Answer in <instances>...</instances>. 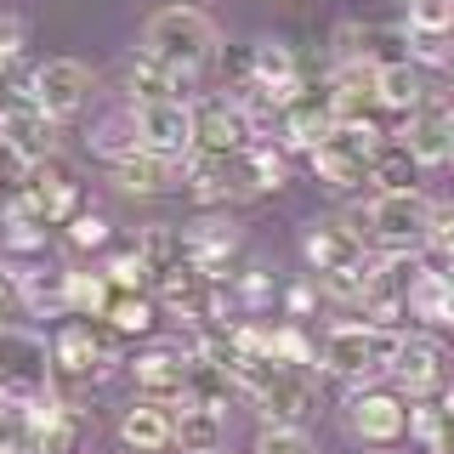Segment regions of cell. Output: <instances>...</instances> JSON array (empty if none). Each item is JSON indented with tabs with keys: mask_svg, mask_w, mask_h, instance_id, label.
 <instances>
[{
	"mask_svg": "<svg viewBox=\"0 0 454 454\" xmlns=\"http://www.w3.org/2000/svg\"><path fill=\"white\" fill-rule=\"evenodd\" d=\"M12 295H18V284H12V273L0 267V312H6V301H12Z\"/></svg>",
	"mask_w": 454,
	"mask_h": 454,
	"instance_id": "42",
	"label": "cell"
},
{
	"mask_svg": "<svg viewBox=\"0 0 454 454\" xmlns=\"http://www.w3.org/2000/svg\"><path fill=\"white\" fill-rule=\"evenodd\" d=\"M375 91H380V108H392V114H415L426 108V80H420V63L415 57H403V63H387L375 74Z\"/></svg>",
	"mask_w": 454,
	"mask_h": 454,
	"instance_id": "22",
	"label": "cell"
},
{
	"mask_svg": "<svg viewBox=\"0 0 454 454\" xmlns=\"http://www.w3.org/2000/svg\"><path fill=\"white\" fill-rule=\"evenodd\" d=\"M255 454H312V437L301 432V426H262Z\"/></svg>",
	"mask_w": 454,
	"mask_h": 454,
	"instance_id": "37",
	"label": "cell"
},
{
	"mask_svg": "<svg viewBox=\"0 0 454 454\" xmlns=\"http://www.w3.org/2000/svg\"><path fill=\"white\" fill-rule=\"evenodd\" d=\"M273 358L290 364V369H312V364H318V347H312L307 330L290 318V324H278V330H273Z\"/></svg>",
	"mask_w": 454,
	"mask_h": 454,
	"instance_id": "33",
	"label": "cell"
},
{
	"mask_svg": "<svg viewBox=\"0 0 454 454\" xmlns=\"http://www.w3.org/2000/svg\"><path fill=\"white\" fill-rule=\"evenodd\" d=\"M153 324H160V301H153L148 290H120L108 307V330L114 335H148Z\"/></svg>",
	"mask_w": 454,
	"mask_h": 454,
	"instance_id": "27",
	"label": "cell"
},
{
	"mask_svg": "<svg viewBox=\"0 0 454 454\" xmlns=\"http://www.w3.org/2000/svg\"><path fill=\"white\" fill-rule=\"evenodd\" d=\"M142 51L170 63L176 74H193V68H205L210 57H216V23L193 6H165L142 28Z\"/></svg>",
	"mask_w": 454,
	"mask_h": 454,
	"instance_id": "1",
	"label": "cell"
},
{
	"mask_svg": "<svg viewBox=\"0 0 454 454\" xmlns=\"http://www.w3.org/2000/svg\"><path fill=\"white\" fill-rule=\"evenodd\" d=\"M375 63H335L330 80H324V91H330V108L340 125L352 120H369V108H380V91H375Z\"/></svg>",
	"mask_w": 454,
	"mask_h": 454,
	"instance_id": "18",
	"label": "cell"
},
{
	"mask_svg": "<svg viewBox=\"0 0 454 454\" xmlns=\"http://www.w3.org/2000/svg\"><path fill=\"white\" fill-rule=\"evenodd\" d=\"M284 307H290V318L301 324L312 312V284H290V290H284Z\"/></svg>",
	"mask_w": 454,
	"mask_h": 454,
	"instance_id": "41",
	"label": "cell"
},
{
	"mask_svg": "<svg viewBox=\"0 0 454 454\" xmlns=\"http://www.w3.org/2000/svg\"><path fill=\"white\" fill-rule=\"evenodd\" d=\"M91 153H103V160H131V153H142V131H137V108L125 114H108V120H97L91 131Z\"/></svg>",
	"mask_w": 454,
	"mask_h": 454,
	"instance_id": "26",
	"label": "cell"
},
{
	"mask_svg": "<svg viewBox=\"0 0 454 454\" xmlns=\"http://www.w3.org/2000/svg\"><path fill=\"white\" fill-rule=\"evenodd\" d=\"M454 28V0H409V35L443 40Z\"/></svg>",
	"mask_w": 454,
	"mask_h": 454,
	"instance_id": "32",
	"label": "cell"
},
{
	"mask_svg": "<svg viewBox=\"0 0 454 454\" xmlns=\"http://www.w3.org/2000/svg\"><path fill=\"white\" fill-rule=\"evenodd\" d=\"M375 148H380V131L369 120H352V125H335L330 137H318L307 148L312 170H318V182H330V188H358L369 182V170H375Z\"/></svg>",
	"mask_w": 454,
	"mask_h": 454,
	"instance_id": "4",
	"label": "cell"
},
{
	"mask_svg": "<svg viewBox=\"0 0 454 454\" xmlns=\"http://www.w3.org/2000/svg\"><path fill=\"white\" fill-rule=\"evenodd\" d=\"M250 125L245 114H239L233 97H205V103H193V153H239L250 148Z\"/></svg>",
	"mask_w": 454,
	"mask_h": 454,
	"instance_id": "11",
	"label": "cell"
},
{
	"mask_svg": "<svg viewBox=\"0 0 454 454\" xmlns=\"http://www.w3.org/2000/svg\"><path fill=\"white\" fill-rule=\"evenodd\" d=\"M57 392V358L51 340L35 330L6 324L0 330V397H18V403H40Z\"/></svg>",
	"mask_w": 454,
	"mask_h": 454,
	"instance_id": "3",
	"label": "cell"
},
{
	"mask_svg": "<svg viewBox=\"0 0 454 454\" xmlns=\"http://www.w3.org/2000/svg\"><path fill=\"white\" fill-rule=\"evenodd\" d=\"M432 210L437 205H426V199L409 188V193H375L358 222L380 250H420L426 233H432Z\"/></svg>",
	"mask_w": 454,
	"mask_h": 454,
	"instance_id": "5",
	"label": "cell"
},
{
	"mask_svg": "<svg viewBox=\"0 0 454 454\" xmlns=\"http://www.w3.org/2000/svg\"><path fill=\"white\" fill-rule=\"evenodd\" d=\"M415 170H420V160L403 148V137H380L375 170H369V182H375L380 193H409V188H415Z\"/></svg>",
	"mask_w": 454,
	"mask_h": 454,
	"instance_id": "25",
	"label": "cell"
},
{
	"mask_svg": "<svg viewBox=\"0 0 454 454\" xmlns=\"http://www.w3.org/2000/svg\"><path fill=\"white\" fill-rule=\"evenodd\" d=\"M68 245L74 250H103L108 245V222L97 216V210H80V216L68 222Z\"/></svg>",
	"mask_w": 454,
	"mask_h": 454,
	"instance_id": "39",
	"label": "cell"
},
{
	"mask_svg": "<svg viewBox=\"0 0 454 454\" xmlns=\"http://www.w3.org/2000/svg\"><path fill=\"white\" fill-rule=\"evenodd\" d=\"M137 255L153 267V278H160L165 267L188 262V255H182V233H176V227H165V222H148V227L137 233Z\"/></svg>",
	"mask_w": 454,
	"mask_h": 454,
	"instance_id": "31",
	"label": "cell"
},
{
	"mask_svg": "<svg viewBox=\"0 0 454 454\" xmlns=\"http://www.w3.org/2000/svg\"><path fill=\"white\" fill-rule=\"evenodd\" d=\"M449 160H454V114H449Z\"/></svg>",
	"mask_w": 454,
	"mask_h": 454,
	"instance_id": "43",
	"label": "cell"
},
{
	"mask_svg": "<svg viewBox=\"0 0 454 454\" xmlns=\"http://www.w3.org/2000/svg\"><path fill=\"white\" fill-rule=\"evenodd\" d=\"M392 380L409 397H426L443 380V347H437L432 335H403L397 340V358H392Z\"/></svg>",
	"mask_w": 454,
	"mask_h": 454,
	"instance_id": "19",
	"label": "cell"
},
{
	"mask_svg": "<svg viewBox=\"0 0 454 454\" xmlns=\"http://www.w3.org/2000/svg\"><path fill=\"white\" fill-rule=\"evenodd\" d=\"M222 443H227V415H222V409L182 397V415H176V449H182V454H222Z\"/></svg>",
	"mask_w": 454,
	"mask_h": 454,
	"instance_id": "21",
	"label": "cell"
},
{
	"mask_svg": "<svg viewBox=\"0 0 454 454\" xmlns=\"http://www.w3.org/2000/svg\"><path fill=\"white\" fill-rule=\"evenodd\" d=\"M233 295H239V312L250 318L255 307H267V301H273V278H267L262 267H245V273H233Z\"/></svg>",
	"mask_w": 454,
	"mask_h": 454,
	"instance_id": "36",
	"label": "cell"
},
{
	"mask_svg": "<svg viewBox=\"0 0 454 454\" xmlns=\"http://www.w3.org/2000/svg\"><path fill=\"white\" fill-rule=\"evenodd\" d=\"M188 375H193V358L182 347H148V352H137V364H131L137 392L153 397V403H182V397H188Z\"/></svg>",
	"mask_w": 454,
	"mask_h": 454,
	"instance_id": "12",
	"label": "cell"
},
{
	"mask_svg": "<svg viewBox=\"0 0 454 454\" xmlns=\"http://www.w3.org/2000/svg\"><path fill=\"white\" fill-rule=\"evenodd\" d=\"M426 245H432V255L443 262V273L454 278V205L432 210V233H426Z\"/></svg>",
	"mask_w": 454,
	"mask_h": 454,
	"instance_id": "38",
	"label": "cell"
},
{
	"mask_svg": "<svg viewBox=\"0 0 454 454\" xmlns=\"http://www.w3.org/2000/svg\"><path fill=\"white\" fill-rule=\"evenodd\" d=\"M142 148L170 153V160H193V103H131Z\"/></svg>",
	"mask_w": 454,
	"mask_h": 454,
	"instance_id": "10",
	"label": "cell"
},
{
	"mask_svg": "<svg viewBox=\"0 0 454 454\" xmlns=\"http://www.w3.org/2000/svg\"><path fill=\"white\" fill-rule=\"evenodd\" d=\"M449 74H454V57H449Z\"/></svg>",
	"mask_w": 454,
	"mask_h": 454,
	"instance_id": "44",
	"label": "cell"
},
{
	"mask_svg": "<svg viewBox=\"0 0 454 454\" xmlns=\"http://www.w3.org/2000/svg\"><path fill=\"white\" fill-rule=\"evenodd\" d=\"M182 255H188L199 273H210L222 284V273L245 255V233H239L227 216H199V222L182 227ZM227 278H233V273H227Z\"/></svg>",
	"mask_w": 454,
	"mask_h": 454,
	"instance_id": "9",
	"label": "cell"
},
{
	"mask_svg": "<svg viewBox=\"0 0 454 454\" xmlns=\"http://www.w3.org/2000/svg\"><path fill=\"white\" fill-rule=\"evenodd\" d=\"M6 273L35 312H68V273L63 267H6Z\"/></svg>",
	"mask_w": 454,
	"mask_h": 454,
	"instance_id": "24",
	"label": "cell"
},
{
	"mask_svg": "<svg viewBox=\"0 0 454 454\" xmlns=\"http://www.w3.org/2000/svg\"><path fill=\"white\" fill-rule=\"evenodd\" d=\"M23 51V18H12V12H0V63L6 57Z\"/></svg>",
	"mask_w": 454,
	"mask_h": 454,
	"instance_id": "40",
	"label": "cell"
},
{
	"mask_svg": "<svg viewBox=\"0 0 454 454\" xmlns=\"http://www.w3.org/2000/svg\"><path fill=\"white\" fill-rule=\"evenodd\" d=\"M0 454H40L35 409L18 403V397H0Z\"/></svg>",
	"mask_w": 454,
	"mask_h": 454,
	"instance_id": "28",
	"label": "cell"
},
{
	"mask_svg": "<svg viewBox=\"0 0 454 454\" xmlns=\"http://www.w3.org/2000/svg\"><path fill=\"white\" fill-rule=\"evenodd\" d=\"M449 426H454L449 409H432V403H415V409H409V437H420L432 454L449 449Z\"/></svg>",
	"mask_w": 454,
	"mask_h": 454,
	"instance_id": "34",
	"label": "cell"
},
{
	"mask_svg": "<svg viewBox=\"0 0 454 454\" xmlns=\"http://www.w3.org/2000/svg\"><path fill=\"white\" fill-rule=\"evenodd\" d=\"M23 97H35L51 120H68V114L85 108V97H91V68L74 63V57H46V63L28 74Z\"/></svg>",
	"mask_w": 454,
	"mask_h": 454,
	"instance_id": "8",
	"label": "cell"
},
{
	"mask_svg": "<svg viewBox=\"0 0 454 454\" xmlns=\"http://www.w3.org/2000/svg\"><path fill=\"white\" fill-rule=\"evenodd\" d=\"M397 137H403V148L415 153L420 165H443L449 160V114L443 108H415Z\"/></svg>",
	"mask_w": 454,
	"mask_h": 454,
	"instance_id": "23",
	"label": "cell"
},
{
	"mask_svg": "<svg viewBox=\"0 0 454 454\" xmlns=\"http://www.w3.org/2000/svg\"><path fill=\"white\" fill-rule=\"evenodd\" d=\"M51 358H57V387H85V380H103L114 364V335L97 330V318H74L51 335Z\"/></svg>",
	"mask_w": 454,
	"mask_h": 454,
	"instance_id": "6",
	"label": "cell"
},
{
	"mask_svg": "<svg viewBox=\"0 0 454 454\" xmlns=\"http://www.w3.org/2000/svg\"><path fill=\"white\" fill-rule=\"evenodd\" d=\"M347 426H352V437H364V443L392 449V443L409 437V403L397 392H387V387H358L347 397Z\"/></svg>",
	"mask_w": 454,
	"mask_h": 454,
	"instance_id": "7",
	"label": "cell"
},
{
	"mask_svg": "<svg viewBox=\"0 0 454 454\" xmlns=\"http://www.w3.org/2000/svg\"><path fill=\"white\" fill-rule=\"evenodd\" d=\"M239 160H245V182H250V193H278V188H284V176H290V170H284V153L273 148V142H250Z\"/></svg>",
	"mask_w": 454,
	"mask_h": 454,
	"instance_id": "30",
	"label": "cell"
},
{
	"mask_svg": "<svg viewBox=\"0 0 454 454\" xmlns=\"http://www.w3.org/2000/svg\"><path fill=\"white\" fill-rule=\"evenodd\" d=\"M188 80L193 74H176L170 63L148 51H125L120 57V85L131 103H188Z\"/></svg>",
	"mask_w": 454,
	"mask_h": 454,
	"instance_id": "13",
	"label": "cell"
},
{
	"mask_svg": "<svg viewBox=\"0 0 454 454\" xmlns=\"http://www.w3.org/2000/svg\"><path fill=\"white\" fill-rule=\"evenodd\" d=\"M301 255L312 273H335V267H358L364 262V233L347 222H307L301 227Z\"/></svg>",
	"mask_w": 454,
	"mask_h": 454,
	"instance_id": "15",
	"label": "cell"
},
{
	"mask_svg": "<svg viewBox=\"0 0 454 454\" xmlns=\"http://www.w3.org/2000/svg\"><path fill=\"white\" fill-rule=\"evenodd\" d=\"M103 273H108V284H114V290H142V284L153 278V267L142 262V255H137V245H131V250L108 255V267H103Z\"/></svg>",
	"mask_w": 454,
	"mask_h": 454,
	"instance_id": "35",
	"label": "cell"
},
{
	"mask_svg": "<svg viewBox=\"0 0 454 454\" xmlns=\"http://www.w3.org/2000/svg\"><path fill=\"white\" fill-rule=\"evenodd\" d=\"M397 340L403 330H387V324H335L324 335V352L318 364L340 380H375V375H392V358H397Z\"/></svg>",
	"mask_w": 454,
	"mask_h": 454,
	"instance_id": "2",
	"label": "cell"
},
{
	"mask_svg": "<svg viewBox=\"0 0 454 454\" xmlns=\"http://www.w3.org/2000/svg\"><path fill=\"white\" fill-rule=\"evenodd\" d=\"M182 182H188V160H170V153H153V148H142V153L114 165V188L137 193V199L170 193V188H182Z\"/></svg>",
	"mask_w": 454,
	"mask_h": 454,
	"instance_id": "16",
	"label": "cell"
},
{
	"mask_svg": "<svg viewBox=\"0 0 454 454\" xmlns=\"http://www.w3.org/2000/svg\"><path fill=\"white\" fill-rule=\"evenodd\" d=\"M114 284L108 273H68V312L74 318H108V307H114Z\"/></svg>",
	"mask_w": 454,
	"mask_h": 454,
	"instance_id": "29",
	"label": "cell"
},
{
	"mask_svg": "<svg viewBox=\"0 0 454 454\" xmlns=\"http://www.w3.org/2000/svg\"><path fill=\"white\" fill-rule=\"evenodd\" d=\"M0 205H6V193H0Z\"/></svg>",
	"mask_w": 454,
	"mask_h": 454,
	"instance_id": "45",
	"label": "cell"
},
{
	"mask_svg": "<svg viewBox=\"0 0 454 454\" xmlns=\"http://www.w3.org/2000/svg\"><path fill=\"white\" fill-rule=\"evenodd\" d=\"M250 80L267 85V91L284 97V103L307 85L301 80V63H295V51L284 46V40H250Z\"/></svg>",
	"mask_w": 454,
	"mask_h": 454,
	"instance_id": "20",
	"label": "cell"
},
{
	"mask_svg": "<svg viewBox=\"0 0 454 454\" xmlns=\"http://www.w3.org/2000/svg\"><path fill=\"white\" fill-rule=\"evenodd\" d=\"M0 137H6L28 165H40V160L57 153V120L35 103V97H18V103L0 108Z\"/></svg>",
	"mask_w": 454,
	"mask_h": 454,
	"instance_id": "14",
	"label": "cell"
},
{
	"mask_svg": "<svg viewBox=\"0 0 454 454\" xmlns=\"http://www.w3.org/2000/svg\"><path fill=\"white\" fill-rule=\"evenodd\" d=\"M120 443L131 454H165L176 449V409L170 403H153V397H137L120 420Z\"/></svg>",
	"mask_w": 454,
	"mask_h": 454,
	"instance_id": "17",
	"label": "cell"
}]
</instances>
